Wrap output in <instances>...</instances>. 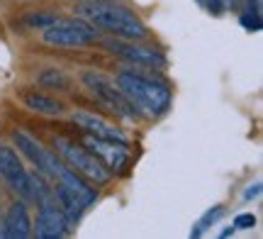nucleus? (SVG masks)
<instances>
[{
  "instance_id": "obj_3",
  "label": "nucleus",
  "mask_w": 263,
  "mask_h": 239,
  "mask_svg": "<svg viewBox=\"0 0 263 239\" xmlns=\"http://www.w3.org/2000/svg\"><path fill=\"white\" fill-rule=\"evenodd\" d=\"M54 149L61 156V161L66 166H71L76 173H81L83 178H88L90 183L103 186L112 178V171L105 166L90 149H85L81 144H76L73 139H66V137H54Z\"/></svg>"
},
{
  "instance_id": "obj_8",
  "label": "nucleus",
  "mask_w": 263,
  "mask_h": 239,
  "mask_svg": "<svg viewBox=\"0 0 263 239\" xmlns=\"http://www.w3.org/2000/svg\"><path fill=\"white\" fill-rule=\"evenodd\" d=\"M83 146L90 149V152L100 159V161L110 169L112 173H124L127 166H129V144L122 142H112V139H100V137H93L88 134L83 139Z\"/></svg>"
},
{
  "instance_id": "obj_11",
  "label": "nucleus",
  "mask_w": 263,
  "mask_h": 239,
  "mask_svg": "<svg viewBox=\"0 0 263 239\" xmlns=\"http://www.w3.org/2000/svg\"><path fill=\"white\" fill-rule=\"evenodd\" d=\"M0 237L8 239H27L32 237V217L27 210V200H15L5 210V217L0 222Z\"/></svg>"
},
{
  "instance_id": "obj_13",
  "label": "nucleus",
  "mask_w": 263,
  "mask_h": 239,
  "mask_svg": "<svg viewBox=\"0 0 263 239\" xmlns=\"http://www.w3.org/2000/svg\"><path fill=\"white\" fill-rule=\"evenodd\" d=\"M20 100L25 103L27 110L37 113V115L54 117V115H61L66 110L61 100L47 96V93H42V90H34V88H22V90H20Z\"/></svg>"
},
{
  "instance_id": "obj_23",
  "label": "nucleus",
  "mask_w": 263,
  "mask_h": 239,
  "mask_svg": "<svg viewBox=\"0 0 263 239\" xmlns=\"http://www.w3.org/2000/svg\"><path fill=\"white\" fill-rule=\"evenodd\" d=\"M239 3H241V0H224V5H229V8H236Z\"/></svg>"
},
{
  "instance_id": "obj_14",
  "label": "nucleus",
  "mask_w": 263,
  "mask_h": 239,
  "mask_svg": "<svg viewBox=\"0 0 263 239\" xmlns=\"http://www.w3.org/2000/svg\"><path fill=\"white\" fill-rule=\"evenodd\" d=\"M54 203L61 208V212H64L66 220H68V225H76V222L83 217L85 208H88V203H85L81 195H76L71 188H66L64 183H54Z\"/></svg>"
},
{
  "instance_id": "obj_7",
  "label": "nucleus",
  "mask_w": 263,
  "mask_h": 239,
  "mask_svg": "<svg viewBox=\"0 0 263 239\" xmlns=\"http://www.w3.org/2000/svg\"><path fill=\"white\" fill-rule=\"evenodd\" d=\"M0 176H3V181L8 183L10 191L17 193L22 200H32L29 171L25 169L20 154L8 144H0Z\"/></svg>"
},
{
  "instance_id": "obj_15",
  "label": "nucleus",
  "mask_w": 263,
  "mask_h": 239,
  "mask_svg": "<svg viewBox=\"0 0 263 239\" xmlns=\"http://www.w3.org/2000/svg\"><path fill=\"white\" fill-rule=\"evenodd\" d=\"M39 83L54 90H71V78L66 76L61 68H47L39 73Z\"/></svg>"
},
{
  "instance_id": "obj_19",
  "label": "nucleus",
  "mask_w": 263,
  "mask_h": 239,
  "mask_svg": "<svg viewBox=\"0 0 263 239\" xmlns=\"http://www.w3.org/2000/svg\"><path fill=\"white\" fill-rule=\"evenodd\" d=\"M254 225H256V217L251 212H241V215L234 217V230H251Z\"/></svg>"
},
{
  "instance_id": "obj_1",
  "label": "nucleus",
  "mask_w": 263,
  "mask_h": 239,
  "mask_svg": "<svg viewBox=\"0 0 263 239\" xmlns=\"http://www.w3.org/2000/svg\"><path fill=\"white\" fill-rule=\"evenodd\" d=\"M76 17L88 20L98 29H107L115 37L122 39H146V27L129 8H124L115 0H81L76 5Z\"/></svg>"
},
{
  "instance_id": "obj_21",
  "label": "nucleus",
  "mask_w": 263,
  "mask_h": 239,
  "mask_svg": "<svg viewBox=\"0 0 263 239\" xmlns=\"http://www.w3.org/2000/svg\"><path fill=\"white\" fill-rule=\"evenodd\" d=\"M200 3H205L210 8V12H215V15H219L224 10V0H200Z\"/></svg>"
},
{
  "instance_id": "obj_20",
  "label": "nucleus",
  "mask_w": 263,
  "mask_h": 239,
  "mask_svg": "<svg viewBox=\"0 0 263 239\" xmlns=\"http://www.w3.org/2000/svg\"><path fill=\"white\" fill-rule=\"evenodd\" d=\"M261 195V183H254V186H249L244 191V203H249V200H256Z\"/></svg>"
},
{
  "instance_id": "obj_17",
  "label": "nucleus",
  "mask_w": 263,
  "mask_h": 239,
  "mask_svg": "<svg viewBox=\"0 0 263 239\" xmlns=\"http://www.w3.org/2000/svg\"><path fill=\"white\" fill-rule=\"evenodd\" d=\"M59 15L54 12V10H37V12H27V17H25V25L32 29H42L49 27L51 22H57Z\"/></svg>"
},
{
  "instance_id": "obj_5",
  "label": "nucleus",
  "mask_w": 263,
  "mask_h": 239,
  "mask_svg": "<svg viewBox=\"0 0 263 239\" xmlns=\"http://www.w3.org/2000/svg\"><path fill=\"white\" fill-rule=\"evenodd\" d=\"M81 81H83V86L93 93L103 105H107L112 113H117L120 117H124V120H139V110L132 105L129 100H127V96H124L122 90H120V86L117 83H112L107 76H103V73H98V71H83V76H81Z\"/></svg>"
},
{
  "instance_id": "obj_6",
  "label": "nucleus",
  "mask_w": 263,
  "mask_h": 239,
  "mask_svg": "<svg viewBox=\"0 0 263 239\" xmlns=\"http://www.w3.org/2000/svg\"><path fill=\"white\" fill-rule=\"evenodd\" d=\"M12 142H15L17 154H22L25 159H29L37 171L47 173V176H51V178H54V173H57L59 166L64 163L59 154L49 152L47 146H42L27 130H15V132H12Z\"/></svg>"
},
{
  "instance_id": "obj_12",
  "label": "nucleus",
  "mask_w": 263,
  "mask_h": 239,
  "mask_svg": "<svg viewBox=\"0 0 263 239\" xmlns=\"http://www.w3.org/2000/svg\"><path fill=\"white\" fill-rule=\"evenodd\" d=\"M71 120H73L83 132L93 134V137H100V139H112V142H122V144H129V139L124 137V132H120L115 124H110L107 120H103L100 115H95V113H90V110H76L73 115H71Z\"/></svg>"
},
{
  "instance_id": "obj_22",
  "label": "nucleus",
  "mask_w": 263,
  "mask_h": 239,
  "mask_svg": "<svg viewBox=\"0 0 263 239\" xmlns=\"http://www.w3.org/2000/svg\"><path fill=\"white\" fill-rule=\"evenodd\" d=\"M232 234H234V227H227V230L222 232V234H219V237H232Z\"/></svg>"
},
{
  "instance_id": "obj_18",
  "label": "nucleus",
  "mask_w": 263,
  "mask_h": 239,
  "mask_svg": "<svg viewBox=\"0 0 263 239\" xmlns=\"http://www.w3.org/2000/svg\"><path fill=\"white\" fill-rule=\"evenodd\" d=\"M241 25H244L249 32H261V27H263L261 12H251V10H244V12H241Z\"/></svg>"
},
{
  "instance_id": "obj_10",
  "label": "nucleus",
  "mask_w": 263,
  "mask_h": 239,
  "mask_svg": "<svg viewBox=\"0 0 263 239\" xmlns=\"http://www.w3.org/2000/svg\"><path fill=\"white\" fill-rule=\"evenodd\" d=\"M103 47L110 49L112 54L117 57L127 59L132 64H141V66H154L159 68L163 66V54L156 51V49H149V47H139V44H134V39H122V37H110V39H103Z\"/></svg>"
},
{
  "instance_id": "obj_4",
  "label": "nucleus",
  "mask_w": 263,
  "mask_h": 239,
  "mask_svg": "<svg viewBox=\"0 0 263 239\" xmlns=\"http://www.w3.org/2000/svg\"><path fill=\"white\" fill-rule=\"evenodd\" d=\"M98 39V27L83 17H59L42 29V42L49 47H88Z\"/></svg>"
},
{
  "instance_id": "obj_16",
  "label": "nucleus",
  "mask_w": 263,
  "mask_h": 239,
  "mask_svg": "<svg viewBox=\"0 0 263 239\" xmlns=\"http://www.w3.org/2000/svg\"><path fill=\"white\" fill-rule=\"evenodd\" d=\"M224 205H215V208H210V210L200 217V220L195 222V230H190V237H202L205 234L207 227H212L215 222H219L222 217H224Z\"/></svg>"
},
{
  "instance_id": "obj_9",
  "label": "nucleus",
  "mask_w": 263,
  "mask_h": 239,
  "mask_svg": "<svg viewBox=\"0 0 263 239\" xmlns=\"http://www.w3.org/2000/svg\"><path fill=\"white\" fill-rule=\"evenodd\" d=\"M71 232V225L66 220V215L61 212L54 200L39 203L37 210V222L32 225V234H37L39 239H61Z\"/></svg>"
},
{
  "instance_id": "obj_2",
  "label": "nucleus",
  "mask_w": 263,
  "mask_h": 239,
  "mask_svg": "<svg viewBox=\"0 0 263 239\" xmlns=\"http://www.w3.org/2000/svg\"><path fill=\"white\" fill-rule=\"evenodd\" d=\"M115 83L120 86V90L127 96L132 105L139 110V115L161 117L171 107V98H173L171 88L161 81L139 76L132 71H122V73H117Z\"/></svg>"
}]
</instances>
